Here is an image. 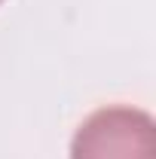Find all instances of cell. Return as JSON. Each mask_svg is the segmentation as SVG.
<instances>
[{
    "mask_svg": "<svg viewBox=\"0 0 156 159\" xmlns=\"http://www.w3.org/2000/svg\"><path fill=\"white\" fill-rule=\"evenodd\" d=\"M71 159H156V125L138 107H101L77 129Z\"/></svg>",
    "mask_w": 156,
    "mask_h": 159,
    "instance_id": "6da1fadb",
    "label": "cell"
}]
</instances>
